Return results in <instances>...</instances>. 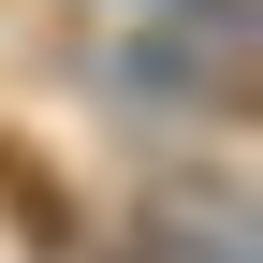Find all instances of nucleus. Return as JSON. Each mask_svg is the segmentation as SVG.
Segmentation results:
<instances>
[{
    "label": "nucleus",
    "instance_id": "f257e3e1",
    "mask_svg": "<svg viewBox=\"0 0 263 263\" xmlns=\"http://www.w3.org/2000/svg\"><path fill=\"white\" fill-rule=\"evenodd\" d=\"M0 234L29 263H88V205H73V176H59L29 132H0Z\"/></svg>",
    "mask_w": 263,
    "mask_h": 263
}]
</instances>
